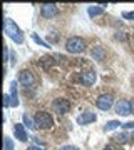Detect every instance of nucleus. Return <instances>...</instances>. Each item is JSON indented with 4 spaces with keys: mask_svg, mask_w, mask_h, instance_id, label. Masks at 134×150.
<instances>
[{
    "mask_svg": "<svg viewBox=\"0 0 134 150\" xmlns=\"http://www.w3.org/2000/svg\"><path fill=\"white\" fill-rule=\"evenodd\" d=\"M4 32L15 43H24V33L20 32V28L17 27V23L12 18H5L4 20Z\"/></svg>",
    "mask_w": 134,
    "mask_h": 150,
    "instance_id": "1",
    "label": "nucleus"
},
{
    "mask_svg": "<svg viewBox=\"0 0 134 150\" xmlns=\"http://www.w3.org/2000/svg\"><path fill=\"white\" fill-rule=\"evenodd\" d=\"M65 50L70 52V54H80V52L86 50V42L80 37H70L65 42Z\"/></svg>",
    "mask_w": 134,
    "mask_h": 150,
    "instance_id": "2",
    "label": "nucleus"
},
{
    "mask_svg": "<svg viewBox=\"0 0 134 150\" xmlns=\"http://www.w3.org/2000/svg\"><path fill=\"white\" fill-rule=\"evenodd\" d=\"M34 122H35V127H37V129H50L54 125V118H52V115L47 113V112H37Z\"/></svg>",
    "mask_w": 134,
    "mask_h": 150,
    "instance_id": "3",
    "label": "nucleus"
},
{
    "mask_svg": "<svg viewBox=\"0 0 134 150\" xmlns=\"http://www.w3.org/2000/svg\"><path fill=\"white\" fill-rule=\"evenodd\" d=\"M113 95H107V93H104V95L97 97L96 100V105L97 108H101V110H109V108L113 107Z\"/></svg>",
    "mask_w": 134,
    "mask_h": 150,
    "instance_id": "4",
    "label": "nucleus"
},
{
    "mask_svg": "<svg viewBox=\"0 0 134 150\" xmlns=\"http://www.w3.org/2000/svg\"><path fill=\"white\" fill-rule=\"evenodd\" d=\"M52 107L59 115H64V113L70 108V103H69V100H65V98H57V100L52 102Z\"/></svg>",
    "mask_w": 134,
    "mask_h": 150,
    "instance_id": "5",
    "label": "nucleus"
},
{
    "mask_svg": "<svg viewBox=\"0 0 134 150\" xmlns=\"http://www.w3.org/2000/svg\"><path fill=\"white\" fill-rule=\"evenodd\" d=\"M96 79H97L96 72H92V70H89V72H84V74H80L79 82L82 83V85L91 87V85H94V82H96Z\"/></svg>",
    "mask_w": 134,
    "mask_h": 150,
    "instance_id": "6",
    "label": "nucleus"
},
{
    "mask_svg": "<svg viewBox=\"0 0 134 150\" xmlns=\"http://www.w3.org/2000/svg\"><path fill=\"white\" fill-rule=\"evenodd\" d=\"M19 82H20L24 87H30V85H34L35 79H34L32 72H29V70H22L20 74H19Z\"/></svg>",
    "mask_w": 134,
    "mask_h": 150,
    "instance_id": "7",
    "label": "nucleus"
},
{
    "mask_svg": "<svg viewBox=\"0 0 134 150\" xmlns=\"http://www.w3.org/2000/svg\"><path fill=\"white\" fill-rule=\"evenodd\" d=\"M116 112L119 113V115H123V117H128V115H131V103L128 102V100H119L118 103H116Z\"/></svg>",
    "mask_w": 134,
    "mask_h": 150,
    "instance_id": "8",
    "label": "nucleus"
},
{
    "mask_svg": "<svg viewBox=\"0 0 134 150\" xmlns=\"http://www.w3.org/2000/svg\"><path fill=\"white\" fill-rule=\"evenodd\" d=\"M14 135H15L17 140H22V142H27V140H29L25 125H22V123H15V125H14Z\"/></svg>",
    "mask_w": 134,
    "mask_h": 150,
    "instance_id": "9",
    "label": "nucleus"
},
{
    "mask_svg": "<svg viewBox=\"0 0 134 150\" xmlns=\"http://www.w3.org/2000/svg\"><path fill=\"white\" fill-rule=\"evenodd\" d=\"M96 113H92V112H84V113H80L79 117H77V123L79 125H87V123H92V122H96Z\"/></svg>",
    "mask_w": 134,
    "mask_h": 150,
    "instance_id": "10",
    "label": "nucleus"
},
{
    "mask_svg": "<svg viewBox=\"0 0 134 150\" xmlns=\"http://www.w3.org/2000/svg\"><path fill=\"white\" fill-rule=\"evenodd\" d=\"M40 12H42V17L52 18V17L57 13V8H55L54 4H44V5H40Z\"/></svg>",
    "mask_w": 134,
    "mask_h": 150,
    "instance_id": "11",
    "label": "nucleus"
},
{
    "mask_svg": "<svg viewBox=\"0 0 134 150\" xmlns=\"http://www.w3.org/2000/svg\"><path fill=\"white\" fill-rule=\"evenodd\" d=\"M10 100H12V103H10V107H19V92H17V82L15 80H12L10 82Z\"/></svg>",
    "mask_w": 134,
    "mask_h": 150,
    "instance_id": "12",
    "label": "nucleus"
},
{
    "mask_svg": "<svg viewBox=\"0 0 134 150\" xmlns=\"http://www.w3.org/2000/svg\"><path fill=\"white\" fill-rule=\"evenodd\" d=\"M92 57L96 60H104V57H106V50L102 47H94L92 48Z\"/></svg>",
    "mask_w": 134,
    "mask_h": 150,
    "instance_id": "13",
    "label": "nucleus"
},
{
    "mask_svg": "<svg viewBox=\"0 0 134 150\" xmlns=\"http://www.w3.org/2000/svg\"><path fill=\"white\" fill-rule=\"evenodd\" d=\"M104 7L106 5H92V7H89V15L91 17H97V15H101L102 12H104Z\"/></svg>",
    "mask_w": 134,
    "mask_h": 150,
    "instance_id": "14",
    "label": "nucleus"
},
{
    "mask_svg": "<svg viewBox=\"0 0 134 150\" xmlns=\"http://www.w3.org/2000/svg\"><path fill=\"white\" fill-rule=\"evenodd\" d=\"M22 122H24V125H25L27 129H37V127H35V122L30 118L29 113H24V115H22Z\"/></svg>",
    "mask_w": 134,
    "mask_h": 150,
    "instance_id": "15",
    "label": "nucleus"
},
{
    "mask_svg": "<svg viewBox=\"0 0 134 150\" xmlns=\"http://www.w3.org/2000/svg\"><path fill=\"white\" fill-rule=\"evenodd\" d=\"M118 127H123L119 120H109V122L104 125V130H106V132H109V130H114V129H118Z\"/></svg>",
    "mask_w": 134,
    "mask_h": 150,
    "instance_id": "16",
    "label": "nucleus"
},
{
    "mask_svg": "<svg viewBox=\"0 0 134 150\" xmlns=\"http://www.w3.org/2000/svg\"><path fill=\"white\" fill-rule=\"evenodd\" d=\"M32 38H34V42H35V43H39V45H42V47H45V48H50V47H49V43L44 42L42 38L37 35V33H32Z\"/></svg>",
    "mask_w": 134,
    "mask_h": 150,
    "instance_id": "17",
    "label": "nucleus"
},
{
    "mask_svg": "<svg viewBox=\"0 0 134 150\" xmlns=\"http://www.w3.org/2000/svg\"><path fill=\"white\" fill-rule=\"evenodd\" d=\"M129 139H131V135H129V134H118L116 137H114V140H118V142H121V144L128 142Z\"/></svg>",
    "mask_w": 134,
    "mask_h": 150,
    "instance_id": "18",
    "label": "nucleus"
},
{
    "mask_svg": "<svg viewBox=\"0 0 134 150\" xmlns=\"http://www.w3.org/2000/svg\"><path fill=\"white\" fill-rule=\"evenodd\" d=\"M4 145H5V150H14L15 147H14V140L10 139V137H5L4 139Z\"/></svg>",
    "mask_w": 134,
    "mask_h": 150,
    "instance_id": "19",
    "label": "nucleus"
},
{
    "mask_svg": "<svg viewBox=\"0 0 134 150\" xmlns=\"http://www.w3.org/2000/svg\"><path fill=\"white\" fill-rule=\"evenodd\" d=\"M104 150H123V149H121V147H119L118 144H107Z\"/></svg>",
    "mask_w": 134,
    "mask_h": 150,
    "instance_id": "20",
    "label": "nucleus"
},
{
    "mask_svg": "<svg viewBox=\"0 0 134 150\" xmlns=\"http://www.w3.org/2000/svg\"><path fill=\"white\" fill-rule=\"evenodd\" d=\"M123 17L126 20H134V12H124Z\"/></svg>",
    "mask_w": 134,
    "mask_h": 150,
    "instance_id": "21",
    "label": "nucleus"
},
{
    "mask_svg": "<svg viewBox=\"0 0 134 150\" xmlns=\"http://www.w3.org/2000/svg\"><path fill=\"white\" fill-rule=\"evenodd\" d=\"M60 150H79V149L74 147V145H64V147H60Z\"/></svg>",
    "mask_w": 134,
    "mask_h": 150,
    "instance_id": "22",
    "label": "nucleus"
},
{
    "mask_svg": "<svg viewBox=\"0 0 134 150\" xmlns=\"http://www.w3.org/2000/svg\"><path fill=\"white\" fill-rule=\"evenodd\" d=\"M123 127H124V129H128V130H133V129H134V122H128V123H124Z\"/></svg>",
    "mask_w": 134,
    "mask_h": 150,
    "instance_id": "23",
    "label": "nucleus"
},
{
    "mask_svg": "<svg viewBox=\"0 0 134 150\" xmlns=\"http://www.w3.org/2000/svg\"><path fill=\"white\" fill-rule=\"evenodd\" d=\"M15 59H17V55L14 54V52H12V55H10V64H12V65H15V62H17Z\"/></svg>",
    "mask_w": 134,
    "mask_h": 150,
    "instance_id": "24",
    "label": "nucleus"
},
{
    "mask_svg": "<svg viewBox=\"0 0 134 150\" xmlns=\"http://www.w3.org/2000/svg\"><path fill=\"white\" fill-rule=\"evenodd\" d=\"M4 60H5V62H7V60H9V48H4Z\"/></svg>",
    "mask_w": 134,
    "mask_h": 150,
    "instance_id": "25",
    "label": "nucleus"
},
{
    "mask_svg": "<svg viewBox=\"0 0 134 150\" xmlns=\"http://www.w3.org/2000/svg\"><path fill=\"white\" fill-rule=\"evenodd\" d=\"M27 150H45V149H40V147H37V145H32V147H29Z\"/></svg>",
    "mask_w": 134,
    "mask_h": 150,
    "instance_id": "26",
    "label": "nucleus"
},
{
    "mask_svg": "<svg viewBox=\"0 0 134 150\" xmlns=\"http://www.w3.org/2000/svg\"><path fill=\"white\" fill-rule=\"evenodd\" d=\"M131 110L134 112V98H133V102H131Z\"/></svg>",
    "mask_w": 134,
    "mask_h": 150,
    "instance_id": "27",
    "label": "nucleus"
},
{
    "mask_svg": "<svg viewBox=\"0 0 134 150\" xmlns=\"http://www.w3.org/2000/svg\"><path fill=\"white\" fill-rule=\"evenodd\" d=\"M133 139H134V137H133Z\"/></svg>",
    "mask_w": 134,
    "mask_h": 150,
    "instance_id": "28",
    "label": "nucleus"
},
{
    "mask_svg": "<svg viewBox=\"0 0 134 150\" xmlns=\"http://www.w3.org/2000/svg\"><path fill=\"white\" fill-rule=\"evenodd\" d=\"M133 38H134V37H133Z\"/></svg>",
    "mask_w": 134,
    "mask_h": 150,
    "instance_id": "29",
    "label": "nucleus"
}]
</instances>
